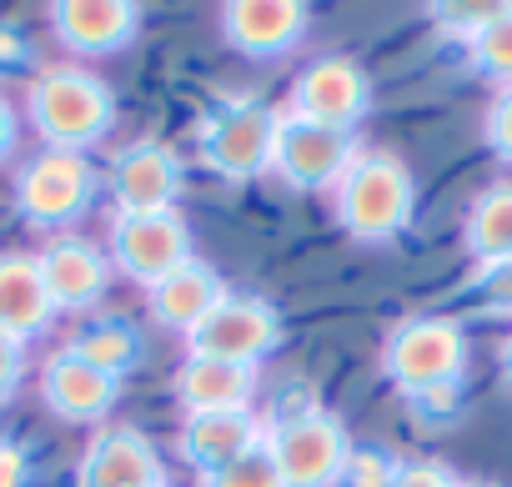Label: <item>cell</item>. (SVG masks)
I'll return each mask as SVG.
<instances>
[{"mask_svg":"<svg viewBox=\"0 0 512 487\" xmlns=\"http://www.w3.org/2000/svg\"><path fill=\"white\" fill-rule=\"evenodd\" d=\"M26 121L51 151L86 156L116 126V91L86 66H46L26 86Z\"/></svg>","mask_w":512,"mask_h":487,"instance_id":"obj_1","label":"cell"},{"mask_svg":"<svg viewBox=\"0 0 512 487\" xmlns=\"http://www.w3.org/2000/svg\"><path fill=\"white\" fill-rule=\"evenodd\" d=\"M332 206L337 221L352 241H392L407 231L412 206H417V186L402 156L392 151H357L352 166L342 171V181L332 186Z\"/></svg>","mask_w":512,"mask_h":487,"instance_id":"obj_2","label":"cell"},{"mask_svg":"<svg viewBox=\"0 0 512 487\" xmlns=\"http://www.w3.org/2000/svg\"><path fill=\"white\" fill-rule=\"evenodd\" d=\"M467 372V332L452 317H407L382 342V377L402 397H452Z\"/></svg>","mask_w":512,"mask_h":487,"instance_id":"obj_3","label":"cell"},{"mask_svg":"<svg viewBox=\"0 0 512 487\" xmlns=\"http://www.w3.org/2000/svg\"><path fill=\"white\" fill-rule=\"evenodd\" d=\"M282 111H272L256 96H226L196 121V146L206 171L221 181H251L272 171V141H277Z\"/></svg>","mask_w":512,"mask_h":487,"instance_id":"obj_4","label":"cell"},{"mask_svg":"<svg viewBox=\"0 0 512 487\" xmlns=\"http://www.w3.org/2000/svg\"><path fill=\"white\" fill-rule=\"evenodd\" d=\"M352 447L357 442L347 437V422L327 407H302L267 427V452L287 487H342Z\"/></svg>","mask_w":512,"mask_h":487,"instance_id":"obj_5","label":"cell"},{"mask_svg":"<svg viewBox=\"0 0 512 487\" xmlns=\"http://www.w3.org/2000/svg\"><path fill=\"white\" fill-rule=\"evenodd\" d=\"M96 186H101V176H96V166H91L86 156L41 146V151L16 171L11 196H16V211H21L31 226L61 231V226H71V221H81V216L91 211Z\"/></svg>","mask_w":512,"mask_h":487,"instance_id":"obj_6","label":"cell"},{"mask_svg":"<svg viewBox=\"0 0 512 487\" xmlns=\"http://www.w3.org/2000/svg\"><path fill=\"white\" fill-rule=\"evenodd\" d=\"M282 347V317L267 297L226 292L206 322L186 337V357L201 362H231V367H262Z\"/></svg>","mask_w":512,"mask_h":487,"instance_id":"obj_7","label":"cell"},{"mask_svg":"<svg viewBox=\"0 0 512 487\" xmlns=\"http://www.w3.org/2000/svg\"><path fill=\"white\" fill-rule=\"evenodd\" d=\"M106 257L121 277H131L136 287H156L166 282L176 267L191 262V226L181 211H146V216H111V236H106Z\"/></svg>","mask_w":512,"mask_h":487,"instance_id":"obj_8","label":"cell"},{"mask_svg":"<svg viewBox=\"0 0 512 487\" xmlns=\"http://www.w3.org/2000/svg\"><path fill=\"white\" fill-rule=\"evenodd\" d=\"M367 106H372V81L352 56H322V61L302 66L292 81V96H287V116L312 121V126H332L347 136L367 116Z\"/></svg>","mask_w":512,"mask_h":487,"instance_id":"obj_9","label":"cell"},{"mask_svg":"<svg viewBox=\"0 0 512 487\" xmlns=\"http://www.w3.org/2000/svg\"><path fill=\"white\" fill-rule=\"evenodd\" d=\"M357 146L347 131L332 126H312L282 111L277 121V141H272V176L287 181L292 191H332L342 181V171L352 166Z\"/></svg>","mask_w":512,"mask_h":487,"instance_id":"obj_10","label":"cell"},{"mask_svg":"<svg viewBox=\"0 0 512 487\" xmlns=\"http://www.w3.org/2000/svg\"><path fill=\"white\" fill-rule=\"evenodd\" d=\"M307 31H312L307 0H231V6H221L226 46L251 61H277V56L297 51Z\"/></svg>","mask_w":512,"mask_h":487,"instance_id":"obj_11","label":"cell"},{"mask_svg":"<svg viewBox=\"0 0 512 487\" xmlns=\"http://www.w3.org/2000/svg\"><path fill=\"white\" fill-rule=\"evenodd\" d=\"M36 262H41V282L51 292L56 317L61 312H71V317L96 312V302L106 297L111 272H116L111 257L96 247V241H86V236H51Z\"/></svg>","mask_w":512,"mask_h":487,"instance_id":"obj_12","label":"cell"},{"mask_svg":"<svg viewBox=\"0 0 512 487\" xmlns=\"http://www.w3.org/2000/svg\"><path fill=\"white\" fill-rule=\"evenodd\" d=\"M161 452L141 427H96L81 467H76V487H161Z\"/></svg>","mask_w":512,"mask_h":487,"instance_id":"obj_13","label":"cell"},{"mask_svg":"<svg viewBox=\"0 0 512 487\" xmlns=\"http://www.w3.org/2000/svg\"><path fill=\"white\" fill-rule=\"evenodd\" d=\"M111 201L116 216H146V211H176L181 196V161L161 141H136L111 161Z\"/></svg>","mask_w":512,"mask_h":487,"instance_id":"obj_14","label":"cell"},{"mask_svg":"<svg viewBox=\"0 0 512 487\" xmlns=\"http://www.w3.org/2000/svg\"><path fill=\"white\" fill-rule=\"evenodd\" d=\"M46 16L71 56H116L141 31V11L131 0H56Z\"/></svg>","mask_w":512,"mask_h":487,"instance_id":"obj_15","label":"cell"},{"mask_svg":"<svg viewBox=\"0 0 512 487\" xmlns=\"http://www.w3.org/2000/svg\"><path fill=\"white\" fill-rule=\"evenodd\" d=\"M121 397V382L96 372L91 362H81L76 352H56L46 367H41V402L61 417V422H76V427H91V422H106L111 407Z\"/></svg>","mask_w":512,"mask_h":487,"instance_id":"obj_16","label":"cell"},{"mask_svg":"<svg viewBox=\"0 0 512 487\" xmlns=\"http://www.w3.org/2000/svg\"><path fill=\"white\" fill-rule=\"evenodd\" d=\"M262 437H267V427L256 422L251 412H186L181 432H176V452L206 482L211 472H221L241 452H251Z\"/></svg>","mask_w":512,"mask_h":487,"instance_id":"obj_17","label":"cell"},{"mask_svg":"<svg viewBox=\"0 0 512 487\" xmlns=\"http://www.w3.org/2000/svg\"><path fill=\"white\" fill-rule=\"evenodd\" d=\"M51 322H56V307L41 282V262L31 252H0V337L26 347L46 337Z\"/></svg>","mask_w":512,"mask_h":487,"instance_id":"obj_18","label":"cell"},{"mask_svg":"<svg viewBox=\"0 0 512 487\" xmlns=\"http://www.w3.org/2000/svg\"><path fill=\"white\" fill-rule=\"evenodd\" d=\"M221 297H226V282H221L201 257H191L186 267H176L166 282H156V287L146 292V307H151V322H156V327L191 337Z\"/></svg>","mask_w":512,"mask_h":487,"instance_id":"obj_19","label":"cell"},{"mask_svg":"<svg viewBox=\"0 0 512 487\" xmlns=\"http://www.w3.org/2000/svg\"><path fill=\"white\" fill-rule=\"evenodd\" d=\"M176 397H181L186 412H251L256 367H231V362L186 357L181 372H176Z\"/></svg>","mask_w":512,"mask_h":487,"instance_id":"obj_20","label":"cell"},{"mask_svg":"<svg viewBox=\"0 0 512 487\" xmlns=\"http://www.w3.org/2000/svg\"><path fill=\"white\" fill-rule=\"evenodd\" d=\"M462 241L477 267H497L512 257V181L502 186H487L472 206H467V221H462Z\"/></svg>","mask_w":512,"mask_h":487,"instance_id":"obj_21","label":"cell"},{"mask_svg":"<svg viewBox=\"0 0 512 487\" xmlns=\"http://www.w3.org/2000/svg\"><path fill=\"white\" fill-rule=\"evenodd\" d=\"M66 352H76L81 362H91L96 372H106V377H126V372H136V362H141V337H136V327L131 322H121V317H96V322H86L71 342H66Z\"/></svg>","mask_w":512,"mask_h":487,"instance_id":"obj_22","label":"cell"},{"mask_svg":"<svg viewBox=\"0 0 512 487\" xmlns=\"http://www.w3.org/2000/svg\"><path fill=\"white\" fill-rule=\"evenodd\" d=\"M467 56H472V71L497 81V86H512V6L497 11L492 26H482L472 41H467Z\"/></svg>","mask_w":512,"mask_h":487,"instance_id":"obj_23","label":"cell"},{"mask_svg":"<svg viewBox=\"0 0 512 487\" xmlns=\"http://www.w3.org/2000/svg\"><path fill=\"white\" fill-rule=\"evenodd\" d=\"M201 487H287V482H282V472H277V462L267 452V437H262L251 452H241L231 467L211 472Z\"/></svg>","mask_w":512,"mask_h":487,"instance_id":"obj_24","label":"cell"},{"mask_svg":"<svg viewBox=\"0 0 512 487\" xmlns=\"http://www.w3.org/2000/svg\"><path fill=\"white\" fill-rule=\"evenodd\" d=\"M497 0H482V6H477V0H467V6H452V0H442V6H427V16L437 21V31L442 36H462V41H472L482 26H492L497 21Z\"/></svg>","mask_w":512,"mask_h":487,"instance_id":"obj_25","label":"cell"},{"mask_svg":"<svg viewBox=\"0 0 512 487\" xmlns=\"http://www.w3.org/2000/svg\"><path fill=\"white\" fill-rule=\"evenodd\" d=\"M397 457H387L382 447H352V462L342 472V487H392L397 477Z\"/></svg>","mask_w":512,"mask_h":487,"instance_id":"obj_26","label":"cell"},{"mask_svg":"<svg viewBox=\"0 0 512 487\" xmlns=\"http://www.w3.org/2000/svg\"><path fill=\"white\" fill-rule=\"evenodd\" d=\"M477 302L492 317L512 312V257L497 262V267H477Z\"/></svg>","mask_w":512,"mask_h":487,"instance_id":"obj_27","label":"cell"},{"mask_svg":"<svg viewBox=\"0 0 512 487\" xmlns=\"http://www.w3.org/2000/svg\"><path fill=\"white\" fill-rule=\"evenodd\" d=\"M482 136H487V146L512 166V86H502V91L492 96V106H487V116H482Z\"/></svg>","mask_w":512,"mask_h":487,"instance_id":"obj_28","label":"cell"},{"mask_svg":"<svg viewBox=\"0 0 512 487\" xmlns=\"http://www.w3.org/2000/svg\"><path fill=\"white\" fill-rule=\"evenodd\" d=\"M392 487H462V477L442 462H402Z\"/></svg>","mask_w":512,"mask_h":487,"instance_id":"obj_29","label":"cell"},{"mask_svg":"<svg viewBox=\"0 0 512 487\" xmlns=\"http://www.w3.org/2000/svg\"><path fill=\"white\" fill-rule=\"evenodd\" d=\"M21 377H26V347H16L11 337H0V407L16 397Z\"/></svg>","mask_w":512,"mask_h":487,"instance_id":"obj_30","label":"cell"},{"mask_svg":"<svg viewBox=\"0 0 512 487\" xmlns=\"http://www.w3.org/2000/svg\"><path fill=\"white\" fill-rule=\"evenodd\" d=\"M0 487H26V452L0 442Z\"/></svg>","mask_w":512,"mask_h":487,"instance_id":"obj_31","label":"cell"},{"mask_svg":"<svg viewBox=\"0 0 512 487\" xmlns=\"http://www.w3.org/2000/svg\"><path fill=\"white\" fill-rule=\"evenodd\" d=\"M16 136H21V121H16V106L0 96V161L16 151Z\"/></svg>","mask_w":512,"mask_h":487,"instance_id":"obj_32","label":"cell"},{"mask_svg":"<svg viewBox=\"0 0 512 487\" xmlns=\"http://www.w3.org/2000/svg\"><path fill=\"white\" fill-rule=\"evenodd\" d=\"M502 377H507V382H512V337H507V342H502Z\"/></svg>","mask_w":512,"mask_h":487,"instance_id":"obj_33","label":"cell"},{"mask_svg":"<svg viewBox=\"0 0 512 487\" xmlns=\"http://www.w3.org/2000/svg\"><path fill=\"white\" fill-rule=\"evenodd\" d=\"M462 487H497V482H462Z\"/></svg>","mask_w":512,"mask_h":487,"instance_id":"obj_34","label":"cell"},{"mask_svg":"<svg viewBox=\"0 0 512 487\" xmlns=\"http://www.w3.org/2000/svg\"><path fill=\"white\" fill-rule=\"evenodd\" d=\"M161 487H166V482H161Z\"/></svg>","mask_w":512,"mask_h":487,"instance_id":"obj_35","label":"cell"}]
</instances>
